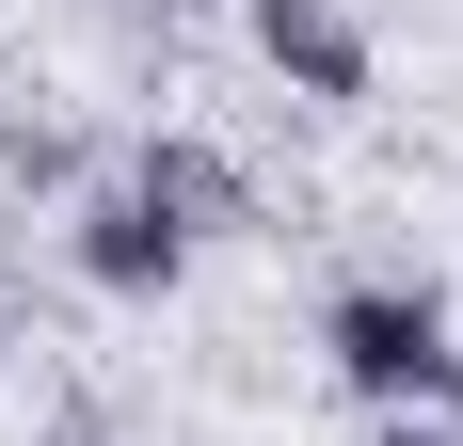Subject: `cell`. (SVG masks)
Listing matches in <instances>:
<instances>
[{"label": "cell", "mask_w": 463, "mask_h": 446, "mask_svg": "<svg viewBox=\"0 0 463 446\" xmlns=\"http://www.w3.org/2000/svg\"><path fill=\"white\" fill-rule=\"evenodd\" d=\"M320 351H335V383L368 414H463V351H448V303L431 287H335Z\"/></svg>", "instance_id": "obj_1"}, {"label": "cell", "mask_w": 463, "mask_h": 446, "mask_svg": "<svg viewBox=\"0 0 463 446\" xmlns=\"http://www.w3.org/2000/svg\"><path fill=\"white\" fill-rule=\"evenodd\" d=\"M240 33L272 48V80H304V96H368V16H352V0H240Z\"/></svg>", "instance_id": "obj_2"}, {"label": "cell", "mask_w": 463, "mask_h": 446, "mask_svg": "<svg viewBox=\"0 0 463 446\" xmlns=\"http://www.w3.org/2000/svg\"><path fill=\"white\" fill-rule=\"evenodd\" d=\"M80 271H96V287H112V303H160V287H176V271H192V239H176V223H160V208H144L128 176H112V191H96V208H80Z\"/></svg>", "instance_id": "obj_3"}, {"label": "cell", "mask_w": 463, "mask_h": 446, "mask_svg": "<svg viewBox=\"0 0 463 446\" xmlns=\"http://www.w3.org/2000/svg\"><path fill=\"white\" fill-rule=\"evenodd\" d=\"M128 191L176 223V239H224V223H256L240 160H224V144H192V128H160V144H144V160H128Z\"/></svg>", "instance_id": "obj_4"}, {"label": "cell", "mask_w": 463, "mask_h": 446, "mask_svg": "<svg viewBox=\"0 0 463 446\" xmlns=\"http://www.w3.org/2000/svg\"><path fill=\"white\" fill-rule=\"evenodd\" d=\"M383 446H463V414H383Z\"/></svg>", "instance_id": "obj_5"}]
</instances>
